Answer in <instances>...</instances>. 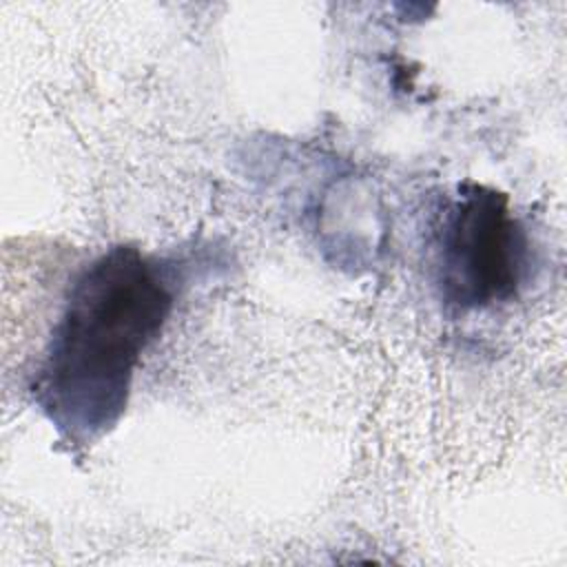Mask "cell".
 I'll list each match as a JSON object with an SVG mask.
<instances>
[{"instance_id": "cell-2", "label": "cell", "mask_w": 567, "mask_h": 567, "mask_svg": "<svg viewBox=\"0 0 567 567\" xmlns=\"http://www.w3.org/2000/svg\"><path fill=\"white\" fill-rule=\"evenodd\" d=\"M529 268V239L505 193L467 182L441 215L434 241V281L456 310L512 301Z\"/></svg>"}, {"instance_id": "cell-1", "label": "cell", "mask_w": 567, "mask_h": 567, "mask_svg": "<svg viewBox=\"0 0 567 567\" xmlns=\"http://www.w3.org/2000/svg\"><path fill=\"white\" fill-rule=\"evenodd\" d=\"M171 310L173 288L140 248H106L75 275L31 381L33 403L66 441L86 445L117 425Z\"/></svg>"}]
</instances>
